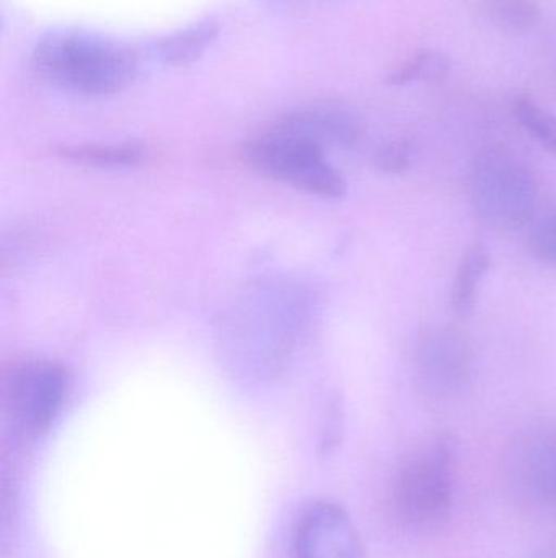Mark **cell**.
Wrapping results in <instances>:
<instances>
[{
	"label": "cell",
	"instance_id": "1",
	"mask_svg": "<svg viewBox=\"0 0 556 558\" xmlns=\"http://www.w3.org/2000/svg\"><path fill=\"white\" fill-rule=\"evenodd\" d=\"M32 62L46 81L82 95L116 94L137 75V59L129 48L77 33L42 38Z\"/></svg>",
	"mask_w": 556,
	"mask_h": 558
},
{
	"label": "cell",
	"instance_id": "2",
	"mask_svg": "<svg viewBox=\"0 0 556 558\" xmlns=\"http://www.w3.org/2000/svg\"><path fill=\"white\" fill-rule=\"evenodd\" d=\"M470 199L477 216L490 228L518 231L538 213V180L521 160L490 154L479 160L470 175Z\"/></svg>",
	"mask_w": 556,
	"mask_h": 558
},
{
	"label": "cell",
	"instance_id": "3",
	"mask_svg": "<svg viewBox=\"0 0 556 558\" xmlns=\"http://www.w3.org/2000/svg\"><path fill=\"white\" fill-rule=\"evenodd\" d=\"M245 159L263 175L320 198H342L348 190L322 146L276 128L248 144Z\"/></svg>",
	"mask_w": 556,
	"mask_h": 558
},
{
	"label": "cell",
	"instance_id": "4",
	"mask_svg": "<svg viewBox=\"0 0 556 558\" xmlns=\"http://www.w3.org/2000/svg\"><path fill=\"white\" fill-rule=\"evenodd\" d=\"M395 508L410 526H430L446 517L454 498V449L434 439L417 449L398 471Z\"/></svg>",
	"mask_w": 556,
	"mask_h": 558
},
{
	"label": "cell",
	"instance_id": "5",
	"mask_svg": "<svg viewBox=\"0 0 556 558\" xmlns=\"http://www.w3.org/2000/svg\"><path fill=\"white\" fill-rule=\"evenodd\" d=\"M291 558H368L348 511L332 500L307 505L293 527Z\"/></svg>",
	"mask_w": 556,
	"mask_h": 558
},
{
	"label": "cell",
	"instance_id": "6",
	"mask_svg": "<svg viewBox=\"0 0 556 558\" xmlns=\"http://www.w3.org/2000/svg\"><path fill=\"white\" fill-rule=\"evenodd\" d=\"M65 397V376L54 363L23 364L9 383L7 400L13 420L26 433L38 435L54 422Z\"/></svg>",
	"mask_w": 556,
	"mask_h": 558
},
{
	"label": "cell",
	"instance_id": "7",
	"mask_svg": "<svg viewBox=\"0 0 556 558\" xmlns=\"http://www.w3.org/2000/svg\"><path fill=\"white\" fill-rule=\"evenodd\" d=\"M418 379L434 396L459 392L472 376V350L449 328H433L421 333L415 350Z\"/></svg>",
	"mask_w": 556,
	"mask_h": 558
},
{
	"label": "cell",
	"instance_id": "8",
	"mask_svg": "<svg viewBox=\"0 0 556 558\" xmlns=\"http://www.w3.org/2000/svg\"><path fill=\"white\" fill-rule=\"evenodd\" d=\"M273 128L312 141L323 149L329 146L351 147L361 137L358 118L345 108L332 105L294 111L276 121Z\"/></svg>",
	"mask_w": 556,
	"mask_h": 558
},
{
	"label": "cell",
	"instance_id": "9",
	"mask_svg": "<svg viewBox=\"0 0 556 558\" xmlns=\"http://www.w3.org/2000/svg\"><path fill=\"white\" fill-rule=\"evenodd\" d=\"M516 475L529 497L556 507V432L539 433L526 442Z\"/></svg>",
	"mask_w": 556,
	"mask_h": 558
},
{
	"label": "cell",
	"instance_id": "10",
	"mask_svg": "<svg viewBox=\"0 0 556 558\" xmlns=\"http://www.w3.org/2000/svg\"><path fill=\"white\" fill-rule=\"evenodd\" d=\"M490 267H492V257L485 245L473 244L464 254L459 270L454 278L453 291H450V305L457 317L467 318L472 314L480 282L489 274Z\"/></svg>",
	"mask_w": 556,
	"mask_h": 558
},
{
	"label": "cell",
	"instance_id": "11",
	"mask_svg": "<svg viewBox=\"0 0 556 558\" xmlns=\"http://www.w3.org/2000/svg\"><path fill=\"white\" fill-rule=\"evenodd\" d=\"M218 35L214 23L206 22L175 33L160 43V52L169 64L183 65L195 62Z\"/></svg>",
	"mask_w": 556,
	"mask_h": 558
},
{
	"label": "cell",
	"instance_id": "12",
	"mask_svg": "<svg viewBox=\"0 0 556 558\" xmlns=\"http://www.w3.org/2000/svg\"><path fill=\"white\" fill-rule=\"evenodd\" d=\"M515 114L526 131L556 156V117L535 104L531 97H519L515 101Z\"/></svg>",
	"mask_w": 556,
	"mask_h": 558
},
{
	"label": "cell",
	"instance_id": "13",
	"mask_svg": "<svg viewBox=\"0 0 556 558\" xmlns=\"http://www.w3.org/2000/svg\"><path fill=\"white\" fill-rule=\"evenodd\" d=\"M449 59L437 51L424 49L404 62L388 77L391 85H405L415 81H437L449 71Z\"/></svg>",
	"mask_w": 556,
	"mask_h": 558
},
{
	"label": "cell",
	"instance_id": "14",
	"mask_svg": "<svg viewBox=\"0 0 556 558\" xmlns=\"http://www.w3.org/2000/svg\"><path fill=\"white\" fill-rule=\"evenodd\" d=\"M143 147L136 144L121 146H82L67 150L65 157L78 162L94 163L101 167H129L143 160Z\"/></svg>",
	"mask_w": 556,
	"mask_h": 558
},
{
	"label": "cell",
	"instance_id": "15",
	"mask_svg": "<svg viewBox=\"0 0 556 558\" xmlns=\"http://www.w3.org/2000/svg\"><path fill=\"white\" fill-rule=\"evenodd\" d=\"M486 10L498 25L515 32L532 28L541 19L535 0H486Z\"/></svg>",
	"mask_w": 556,
	"mask_h": 558
},
{
	"label": "cell",
	"instance_id": "16",
	"mask_svg": "<svg viewBox=\"0 0 556 558\" xmlns=\"http://www.w3.org/2000/svg\"><path fill=\"white\" fill-rule=\"evenodd\" d=\"M411 157H413V147H411V144L405 140H397L385 144V146L379 150L374 163L382 173H387V175H401V173L407 172L408 167H410Z\"/></svg>",
	"mask_w": 556,
	"mask_h": 558
},
{
	"label": "cell",
	"instance_id": "17",
	"mask_svg": "<svg viewBox=\"0 0 556 558\" xmlns=\"http://www.w3.org/2000/svg\"><path fill=\"white\" fill-rule=\"evenodd\" d=\"M531 244L532 251L542 262L556 267V213L535 226Z\"/></svg>",
	"mask_w": 556,
	"mask_h": 558
}]
</instances>
